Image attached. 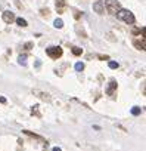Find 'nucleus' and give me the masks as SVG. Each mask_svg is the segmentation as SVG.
Segmentation results:
<instances>
[{"label": "nucleus", "mask_w": 146, "mask_h": 151, "mask_svg": "<svg viewBox=\"0 0 146 151\" xmlns=\"http://www.w3.org/2000/svg\"><path fill=\"white\" fill-rule=\"evenodd\" d=\"M117 18L118 19H121V21H124L125 24H134V21H136V18H134V15L128 11V9H120L118 12H117Z\"/></svg>", "instance_id": "obj_1"}, {"label": "nucleus", "mask_w": 146, "mask_h": 151, "mask_svg": "<svg viewBox=\"0 0 146 151\" xmlns=\"http://www.w3.org/2000/svg\"><path fill=\"white\" fill-rule=\"evenodd\" d=\"M102 3H103V6L106 8V11H108L111 15H117V12L121 9L118 0H103Z\"/></svg>", "instance_id": "obj_2"}, {"label": "nucleus", "mask_w": 146, "mask_h": 151, "mask_svg": "<svg viewBox=\"0 0 146 151\" xmlns=\"http://www.w3.org/2000/svg\"><path fill=\"white\" fill-rule=\"evenodd\" d=\"M46 53H47L49 58H52V59H58V58L62 56L63 50H62L61 46H49V47L46 49Z\"/></svg>", "instance_id": "obj_3"}, {"label": "nucleus", "mask_w": 146, "mask_h": 151, "mask_svg": "<svg viewBox=\"0 0 146 151\" xmlns=\"http://www.w3.org/2000/svg\"><path fill=\"white\" fill-rule=\"evenodd\" d=\"M2 18H3V21H5L6 24H12V22L16 19L15 14H14V12H11V11H5V12L2 14Z\"/></svg>", "instance_id": "obj_4"}, {"label": "nucleus", "mask_w": 146, "mask_h": 151, "mask_svg": "<svg viewBox=\"0 0 146 151\" xmlns=\"http://www.w3.org/2000/svg\"><path fill=\"white\" fill-rule=\"evenodd\" d=\"M93 11H95L96 14H99V15H103V14H105V6H103V3H102V2H95V3H93Z\"/></svg>", "instance_id": "obj_5"}, {"label": "nucleus", "mask_w": 146, "mask_h": 151, "mask_svg": "<svg viewBox=\"0 0 146 151\" xmlns=\"http://www.w3.org/2000/svg\"><path fill=\"white\" fill-rule=\"evenodd\" d=\"M115 91H117V82H115V80H111V82L108 83V88H106V95L112 96V95L115 93Z\"/></svg>", "instance_id": "obj_6"}, {"label": "nucleus", "mask_w": 146, "mask_h": 151, "mask_svg": "<svg viewBox=\"0 0 146 151\" xmlns=\"http://www.w3.org/2000/svg\"><path fill=\"white\" fill-rule=\"evenodd\" d=\"M34 95H38V98H40L41 101H46V102H50V101H52V98H50V95H49L47 92H43V91H34Z\"/></svg>", "instance_id": "obj_7"}, {"label": "nucleus", "mask_w": 146, "mask_h": 151, "mask_svg": "<svg viewBox=\"0 0 146 151\" xmlns=\"http://www.w3.org/2000/svg\"><path fill=\"white\" fill-rule=\"evenodd\" d=\"M133 45H134V47L137 49V50H145L146 49V45H145V39H142V40H134L133 42Z\"/></svg>", "instance_id": "obj_8"}, {"label": "nucleus", "mask_w": 146, "mask_h": 151, "mask_svg": "<svg viewBox=\"0 0 146 151\" xmlns=\"http://www.w3.org/2000/svg\"><path fill=\"white\" fill-rule=\"evenodd\" d=\"M56 11H58V14H62L63 12V9H65V0H56Z\"/></svg>", "instance_id": "obj_9"}, {"label": "nucleus", "mask_w": 146, "mask_h": 151, "mask_svg": "<svg viewBox=\"0 0 146 151\" xmlns=\"http://www.w3.org/2000/svg\"><path fill=\"white\" fill-rule=\"evenodd\" d=\"M15 22H16L19 27H27V25H28V22H27L24 18H16V19H15Z\"/></svg>", "instance_id": "obj_10"}, {"label": "nucleus", "mask_w": 146, "mask_h": 151, "mask_svg": "<svg viewBox=\"0 0 146 151\" xmlns=\"http://www.w3.org/2000/svg\"><path fill=\"white\" fill-rule=\"evenodd\" d=\"M53 27H55V28H62V27H63V21H62L61 18H56L55 22H53Z\"/></svg>", "instance_id": "obj_11"}, {"label": "nucleus", "mask_w": 146, "mask_h": 151, "mask_svg": "<svg viewBox=\"0 0 146 151\" xmlns=\"http://www.w3.org/2000/svg\"><path fill=\"white\" fill-rule=\"evenodd\" d=\"M72 53H74L75 56H80V55L83 53V49L78 47V46H74V47H72Z\"/></svg>", "instance_id": "obj_12"}, {"label": "nucleus", "mask_w": 146, "mask_h": 151, "mask_svg": "<svg viewBox=\"0 0 146 151\" xmlns=\"http://www.w3.org/2000/svg\"><path fill=\"white\" fill-rule=\"evenodd\" d=\"M18 62H19L21 65H27V55H19Z\"/></svg>", "instance_id": "obj_13"}, {"label": "nucleus", "mask_w": 146, "mask_h": 151, "mask_svg": "<svg viewBox=\"0 0 146 151\" xmlns=\"http://www.w3.org/2000/svg\"><path fill=\"white\" fill-rule=\"evenodd\" d=\"M140 113H142V108H139V107H133L131 108V114L133 116H139Z\"/></svg>", "instance_id": "obj_14"}, {"label": "nucleus", "mask_w": 146, "mask_h": 151, "mask_svg": "<svg viewBox=\"0 0 146 151\" xmlns=\"http://www.w3.org/2000/svg\"><path fill=\"white\" fill-rule=\"evenodd\" d=\"M75 70L77 71H83L84 70V62H77L75 64Z\"/></svg>", "instance_id": "obj_15"}, {"label": "nucleus", "mask_w": 146, "mask_h": 151, "mask_svg": "<svg viewBox=\"0 0 146 151\" xmlns=\"http://www.w3.org/2000/svg\"><path fill=\"white\" fill-rule=\"evenodd\" d=\"M33 47H34V43H33V42H28V43L24 45V49H25V50H30V49H33Z\"/></svg>", "instance_id": "obj_16"}, {"label": "nucleus", "mask_w": 146, "mask_h": 151, "mask_svg": "<svg viewBox=\"0 0 146 151\" xmlns=\"http://www.w3.org/2000/svg\"><path fill=\"white\" fill-rule=\"evenodd\" d=\"M108 65H109V68H112V70L118 68V62H115V61H109V62H108Z\"/></svg>", "instance_id": "obj_17"}, {"label": "nucleus", "mask_w": 146, "mask_h": 151, "mask_svg": "<svg viewBox=\"0 0 146 151\" xmlns=\"http://www.w3.org/2000/svg\"><path fill=\"white\" fill-rule=\"evenodd\" d=\"M40 14H41L43 17H47V15L50 14V11H49V9H40Z\"/></svg>", "instance_id": "obj_18"}, {"label": "nucleus", "mask_w": 146, "mask_h": 151, "mask_svg": "<svg viewBox=\"0 0 146 151\" xmlns=\"http://www.w3.org/2000/svg\"><path fill=\"white\" fill-rule=\"evenodd\" d=\"M80 14H81V12H78V11H75V14H74V17H75V19H78V18H80Z\"/></svg>", "instance_id": "obj_19"}, {"label": "nucleus", "mask_w": 146, "mask_h": 151, "mask_svg": "<svg viewBox=\"0 0 146 151\" xmlns=\"http://www.w3.org/2000/svg\"><path fill=\"white\" fill-rule=\"evenodd\" d=\"M0 102H2V104H6V98H3V96H0Z\"/></svg>", "instance_id": "obj_20"}, {"label": "nucleus", "mask_w": 146, "mask_h": 151, "mask_svg": "<svg viewBox=\"0 0 146 151\" xmlns=\"http://www.w3.org/2000/svg\"><path fill=\"white\" fill-rule=\"evenodd\" d=\"M52 151H62V150H61V148H59V147H55V148H53V150H52Z\"/></svg>", "instance_id": "obj_21"}]
</instances>
